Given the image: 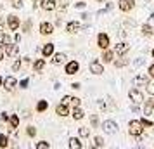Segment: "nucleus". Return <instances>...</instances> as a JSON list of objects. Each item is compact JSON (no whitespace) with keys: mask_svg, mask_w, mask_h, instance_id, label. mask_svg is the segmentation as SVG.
<instances>
[{"mask_svg":"<svg viewBox=\"0 0 154 149\" xmlns=\"http://www.w3.org/2000/svg\"><path fill=\"white\" fill-rule=\"evenodd\" d=\"M144 132V125H142V121L140 120H132L128 123V134L133 135V137H140Z\"/></svg>","mask_w":154,"mask_h":149,"instance_id":"obj_1","label":"nucleus"},{"mask_svg":"<svg viewBox=\"0 0 154 149\" xmlns=\"http://www.w3.org/2000/svg\"><path fill=\"white\" fill-rule=\"evenodd\" d=\"M5 24H7V28L11 31H17L21 28V19H19V16H16V14H9L7 19H5Z\"/></svg>","mask_w":154,"mask_h":149,"instance_id":"obj_2","label":"nucleus"},{"mask_svg":"<svg viewBox=\"0 0 154 149\" xmlns=\"http://www.w3.org/2000/svg\"><path fill=\"white\" fill-rule=\"evenodd\" d=\"M128 97H130V101H132L133 104H142L144 102V94L140 92L139 88H132L128 92Z\"/></svg>","mask_w":154,"mask_h":149,"instance_id":"obj_3","label":"nucleus"},{"mask_svg":"<svg viewBox=\"0 0 154 149\" xmlns=\"http://www.w3.org/2000/svg\"><path fill=\"white\" fill-rule=\"evenodd\" d=\"M38 29H40V35H43V36L52 35V33H54V24L49 23V21H43V23H40Z\"/></svg>","mask_w":154,"mask_h":149,"instance_id":"obj_4","label":"nucleus"},{"mask_svg":"<svg viewBox=\"0 0 154 149\" xmlns=\"http://www.w3.org/2000/svg\"><path fill=\"white\" fill-rule=\"evenodd\" d=\"M17 85H19V82L16 80V76H7V78L4 80V88H5L7 92H12Z\"/></svg>","mask_w":154,"mask_h":149,"instance_id":"obj_5","label":"nucleus"},{"mask_svg":"<svg viewBox=\"0 0 154 149\" xmlns=\"http://www.w3.org/2000/svg\"><path fill=\"white\" fill-rule=\"evenodd\" d=\"M109 36L106 35V33H99L97 35V45L100 47V49L104 50V49H109Z\"/></svg>","mask_w":154,"mask_h":149,"instance_id":"obj_6","label":"nucleus"},{"mask_svg":"<svg viewBox=\"0 0 154 149\" xmlns=\"http://www.w3.org/2000/svg\"><path fill=\"white\" fill-rule=\"evenodd\" d=\"M102 128H104L106 134H116V132H118V125H116L112 120L104 121V123H102Z\"/></svg>","mask_w":154,"mask_h":149,"instance_id":"obj_7","label":"nucleus"},{"mask_svg":"<svg viewBox=\"0 0 154 149\" xmlns=\"http://www.w3.org/2000/svg\"><path fill=\"white\" fill-rule=\"evenodd\" d=\"M147 83H149V76L144 75V73H140V75H137V76L133 78V85L135 87H146Z\"/></svg>","mask_w":154,"mask_h":149,"instance_id":"obj_8","label":"nucleus"},{"mask_svg":"<svg viewBox=\"0 0 154 149\" xmlns=\"http://www.w3.org/2000/svg\"><path fill=\"white\" fill-rule=\"evenodd\" d=\"M78 70H80V64H78V61H69V63L66 64V68H64L66 75H76Z\"/></svg>","mask_w":154,"mask_h":149,"instance_id":"obj_9","label":"nucleus"},{"mask_svg":"<svg viewBox=\"0 0 154 149\" xmlns=\"http://www.w3.org/2000/svg\"><path fill=\"white\" fill-rule=\"evenodd\" d=\"M17 45H14V43L11 42V43H7V45H4V54L5 56H9V57H14V56H17Z\"/></svg>","mask_w":154,"mask_h":149,"instance_id":"obj_10","label":"nucleus"},{"mask_svg":"<svg viewBox=\"0 0 154 149\" xmlns=\"http://www.w3.org/2000/svg\"><path fill=\"white\" fill-rule=\"evenodd\" d=\"M56 114H57V116H61V118L69 116V107H68V104H64V102L57 104V106H56Z\"/></svg>","mask_w":154,"mask_h":149,"instance_id":"obj_11","label":"nucleus"},{"mask_svg":"<svg viewBox=\"0 0 154 149\" xmlns=\"http://www.w3.org/2000/svg\"><path fill=\"white\" fill-rule=\"evenodd\" d=\"M133 5H135V2H133V0H119V2H118L119 11H123V12H128V11H132Z\"/></svg>","mask_w":154,"mask_h":149,"instance_id":"obj_12","label":"nucleus"},{"mask_svg":"<svg viewBox=\"0 0 154 149\" xmlns=\"http://www.w3.org/2000/svg\"><path fill=\"white\" fill-rule=\"evenodd\" d=\"M128 50H130V45H128V43L126 42H119V43H116L114 54H118V56H125Z\"/></svg>","mask_w":154,"mask_h":149,"instance_id":"obj_13","label":"nucleus"},{"mask_svg":"<svg viewBox=\"0 0 154 149\" xmlns=\"http://www.w3.org/2000/svg\"><path fill=\"white\" fill-rule=\"evenodd\" d=\"M80 29H82V24H80L78 21H69L68 24H66V31H68V33H71V35L78 33Z\"/></svg>","mask_w":154,"mask_h":149,"instance_id":"obj_14","label":"nucleus"},{"mask_svg":"<svg viewBox=\"0 0 154 149\" xmlns=\"http://www.w3.org/2000/svg\"><path fill=\"white\" fill-rule=\"evenodd\" d=\"M90 73L92 75H102V73H104V66L99 63V61H92L90 63Z\"/></svg>","mask_w":154,"mask_h":149,"instance_id":"obj_15","label":"nucleus"},{"mask_svg":"<svg viewBox=\"0 0 154 149\" xmlns=\"http://www.w3.org/2000/svg\"><path fill=\"white\" fill-rule=\"evenodd\" d=\"M52 59H50V63L54 64V66H57V64H63L64 61H66V54L64 52H57V54H52Z\"/></svg>","mask_w":154,"mask_h":149,"instance_id":"obj_16","label":"nucleus"},{"mask_svg":"<svg viewBox=\"0 0 154 149\" xmlns=\"http://www.w3.org/2000/svg\"><path fill=\"white\" fill-rule=\"evenodd\" d=\"M40 5H42V9L47 11V12H50V11H54V9L57 7L56 0H40Z\"/></svg>","mask_w":154,"mask_h":149,"instance_id":"obj_17","label":"nucleus"},{"mask_svg":"<svg viewBox=\"0 0 154 149\" xmlns=\"http://www.w3.org/2000/svg\"><path fill=\"white\" fill-rule=\"evenodd\" d=\"M152 111H154V101L152 99H151V101L144 99V114H146V116H151Z\"/></svg>","mask_w":154,"mask_h":149,"instance_id":"obj_18","label":"nucleus"},{"mask_svg":"<svg viewBox=\"0 0 154 149\" xmlns=\"http://www.w3.org/2000/svg\"><path fill=\"white\" fill-rule=\"evenodd\" d=\"M54 54V43H45L42 47V56L43 57H50Z\"/></svg>","mask_w":154,"mask_h":149,"instance_id":"obj_19","label":"nucleus"},{"mask_svg":"<svg viewBox=\"0 0 154 149\" xmlns=\"http://www.w3.org/2000/svg\"><path fill=\"white\" fill-rule=\"evenodd\" d=\"M71 116L78 121V120H82V118L85 116V113H83V109H82L80 106H75L73 107V111H71Z\"/></svg>","mask_w":154,"mask_h":149,"instance_id":"obj_20","label":"nucleus"},{"mask_svg":"<svg viewBox=\"0 0 154 149\" xmlns=\"http://www.w3.org/2000/svg\"><path fill=\"white\" fill-rule=\"evenodd\" d=\"M9 127H11V130H16V128L19 127V116L17 114H12V116H9Z\"/></svg>","mask_w":154,"mask_h":149,"instance_id":"obj_21","label":"nucleus"},{"mask_svg":"<svg viewBox=\"0 0 154 149\" xmlns=\"http://www.w3.org/2000/svg\"><path fill=\"white\" fill-rule=\"evenodd\" d=\"M102 61H104V63H112V61H114V52H112V50H109V49H104Z\"/></svg>","mask_w":154,"mask_h":149,"instance_id":"obj_22","label":"nucleus"},{"mask_svg":"<svg viewBox=\"0 0 154 149\" xmlns=\"http://www.w3.org/2000/svg\"><path fill=\"white\" fill-rule=\"evenodd\" d=\"M69 147L71 149H82V147H83V144L80 142L78 137H71V139H69Z\"/></svg>","mask_w":154,"mask_h":149,"instance_id":"obj_23","label":"nucleus"},{"mask_svg":"<svg viewBox=\"0 0 154 149\" xmlns=\"http://www.w3.org/2000/svg\"><path fill=\"white\" fill-rule=\"evenodd\" d=\"M43 68H45V59H36L35 63H33V70H35L36 73H40Z\"/></svg>","mask_w":154,"mask_h":149,"instance_id":"obj_24","label":"nucleus"},{"mask_svg":"<svg viewBox=\"0 0 154 149\" xmlns=\"http://www.w3.org/2000/svg\"><path fill=\"white\" fill-rule=\"evenodd\" d=\"M47 107H49V102H47V101H38V102H36V111H38V113H43V111H47Z\"/></svg>","mask_w":154,"mask_h":149,"instance_id":"obj_25","label":"nucleus"},{"mask_svg":"<svg viewBox=\"0 0 154 149\" xmlns=\"http://www.w3.org/2000/svg\"><path fill=\"white\" fill-rule=\"evenodd\" d=\"M12 42V38H11V35H7V33H0V47H4V45H7V43Z\"/></svg>","mask_w":154,"mask_h":149,"instance_id":"obj_26","label":"nucleus"},{"mask_svg":"<svg viewBox=\"0 0 154 149\" xmlns=\"http://www.w3.org/2000/svg\"><path fill=\"white\" fill-rule=\"evenodd\" d=\"M78 135H80V137H88V135H90V128L88 127H80L78 128Z\"/></svg>","mask_w":154,"mask_h":149,"instance_id":"obj_27","label":"nucleus"},{"mask_svg":"<svg viewBox=\"0 0 154 149\" xmlns=\"http://www.w3.org/2000/svg\"><path fill=\"white\" fill-rule=\"evenodd\" d=\"M142 35L144 36H151L152 35V28H151L149 24H144V26H142Z\"/></svg>","mask_w":154,"mask_h":149,"instance_id":"obj_28","label":"nucleus"},{"mask_svg":"<svg viewBox=\"0 0 154 149\" xmlns=\"http://www.w3.org/2000/svg\"><path fill=\"white\" fill-rule=\"evenodd\" d=\"M94 147H104V139L102 137H95L94 139Z\"/></svg>","mask_w":154,"mask_h":149,"instance_id":"obj_29","label":"nucleus"},{"mask_svg":"<svg viewBox=\"0 0 154 149\" xmlns=\"http://www.w3.org/2000/svg\"><path fill=\"white\" fill-rule=\"evenodd\" d=\"M126 64H128V61L125 59V56H121V59H119V61H116V63H114V66H116V68H123V66H126Z\"/></svg>","mask_w":154,"mask_h":149,"instance_id":"obj_30","label":"nucleus"},{"mask_svg":"<svg viewBox=\"0 0 154 149\" xmlns=\"http://www.w3.org/2000/svg\"><path fill=\"white\" fill-rule=\"evenodd\" d=\"M36 149H49L50 147V144L47 141H42V142H36V146H35Z\"/></svg>","mask_w":154,"mask_h":149,"instance_id":"obj_31","label":"nucleus"},{"mask_svg":"<svg viewBox=\"0 0 154 149\" xmlns=\"http://www.w3.org/2000/svg\"><path fill=\"white\" fill-rule=\"evenodd\" d=\"M9 4L14 9H21L23 7V0H9Z\"/></svg>","mask_w":154,"mask_h":149,"instance_id":"obj_32","label":"nucleus"},{"mask_svg":"<svg viewBox=\"0 0 154 149\" xmlns=\"http://www.w3.org/2000/svg\"><path fill=\"white\" fill-rule=\"evenodd\" d=\"M7 146H9L7 135H0V147H7Z\"/></svg>","mask_w":154,"mask_h":149,"instance_id":"obj_33","label":"nucleus"},{"mask_svg":"<svg viewBox=\"0 0 154 149\" xmlns=\"http://www.w3.org/2000/svg\"><path fill=\"white\" fill-rule=\"evenodd\" d=\"M29 29H31V21H24L23 23V33H29Z\"/></svg>","mask_w":154,"mask_h":149,"instance_id":"obj_34","label":"nucleus"},{"mask_svg":"<svg viewBox=\"0 0 154 149\" xmlns=\"http://www.w3.org/2000/svg\"><path fill=\"white\" fill-rule=\"evenodd\" d=\"M26 135H28V137H35L36 135V128L35 127H28L26 128Z\"/></svg>","mask_w":154,"mask_h":149,"instance_id":"obj_35","label":"nucleus"},{"mask_svg":"<svg viewBox=\"0 0 154 149\" xmlns=\"http://www.w3.org/2000/svg\"><path fill=\"white\" fill-rule=\"evenodd\" d=\"M90 121H92V127H97V125H99V118H97V114H92V116H90Z\"/></svg>","mask_w":154,"mask_h":149,"instance_id":"obj_36","label":"nucleus"},{"mask_svg":"<svg viewBox=\"0 0 154 149\" xmlns=\"http://www.w3.org/2000/svg\"><path fill=\"white\" fill-rule=\"evenodd\" d=\"M19 68H21V59H16L14 64H12V70H14V71H19Z\"/></svg>","mask_w":154,"mask_h":149,"instance_id":"obj_37","label":"nucleus"},{"mask_svg":"<svg viewBox=\"0 0 154 149\" xmlns=\"http://www.w3.org/2000/svg\"><path fill=\"white\" fill-rule=\"evenodd\" d=\"M80 102H82V101L78 99V97H71V101H69V104H71L73 107H75V106H80Z\"/></svg>","mask_w":154,"mask_h":149,"instance_id":"obj_38","label":"nucleus"},{"mask_svg":"<svg viewBox=\"0 0 154 149\" xmlns=\"http://www.w3.org/2000/svg\"><path fill=\"white\" fill-rule=\"evenodd\" d=\"M147 92H149V94H152V95H154V82H149V83H147Z\"/></svg>","mask_w":154,"mask_h":149,"instance_id":"obj_39","label":"nucleus"},{"mask_svg":"<svg viewBox=\"0 0 154 149\" xmlns=\"http://www.w3.org/2000/svg\"><path fill=\"white\" fill-rule=\"evenodd\" d=\"M69 101H71V95H64L61 102H64V104H69Z\"/></svg>","mask_w":154,"mask_h":149,"instance_id":"obj_40","label":"nucleus"},{"mask_svg":"<svg viewBox=\"0 0 154 149\" xmlns=\"http://www.w3.org/2000/svg\"><path fill=\"white\" fill-rule=\"evenodd\" d=\"M142 125H146V127H152V121H149V120H142Z\"/></svg>","mask_w":154,"mask_h":149,"instance_id":"obj_41","label":"nucleus"},{"mask_svg":"<svg viewBox=\"0 0 154 149\" xmlns=\"http://www.w3.org/2000/svg\"><path fill=\"white\" fill-rule=\"evenodd\" d=\"M149 75L154 78V64H152V66H149Z\"/></svg>","mask_w":154,"mask_h":149,"instance_id":"obj_42","label":"nucleus"},{"mask_svg":"<svg viewBox=\"0 0 154 149\" xmlns=\"http://www.w3.org/2000/svg\"><path fill=\"white\" fill-rule=\"evenodd\" d=\"M28 87V80H23L21 82V88H26Z\"/></svg>","mask_w":154,"mask_h":149,"instance_id":"obj_43","label":"nucleus"},{"mask_svg":"<svg viewBox=\"0 0 154 149\" xmlns=\"http://www.w3.org/2000/svg\"><path fill=\"white\" fill-rule=\"evenodd\" d=\"M2 120L7 121V120H9V114H7V113H2Z\"/></svg>","mask_w":154,"mask_h":149,"instance_id":"obj_44","label":"nucleus"},{"mask_svg":"<svg viewBox=\"0 0 154 149\" xmlns=\"http://www.w3.org/2000/svg\"><path fill=\"white\" fill-rule=\"evenodd\" d=\"M4 26H5V23H4V19H0V31L4 29Z\"/></svg>","mask_w":154,"mask_h":149,"instance_id":"obj_45","label":"nucleus"},{"mask_svg":"<svg viewBox=\"0 0 154 149\" xmlns=\"http://www.w3.org/2000/svg\"><path fill=\"white\" fill-rule=\"evenodd\" d=\"M76 7H78V9H83L85 4H83V2H80V4H76Z\"/></svg>","mask_w":154,"mask_h":149,"instance_id":"obj_46","label":"nucleus"},{"mask_svg":"<svg viewBox=\"0 0 154 149\" xmlns=\"http://www.w3.org/2000/svg\"><path fill=\"white\" fill-rule=\"evenodd\" d=\"M4 57H5V54H4V52H0V63L4 61Z\"/></svg>","mask_w":154,"mask_h":149,"instance_id":"obj_47","label":"nucleus"},{"mask_svg":"<svg viewBox=\"0 0 154 149\" xmlns=\"http://www.w3.org/2000/svg\"><path fill=\"white\" fill-rule=\"evenodd\" d=\"M152 57H154V49H152Z\"/></svg>","mask_w":154,"mask_h":149,"instance_id":"obj_48","label":"nucleus"},{"mask_svg":"<svg viewBox=\"0 0 154 149\" xmlns=\"http://www.w3.org/2000/svg\"><path fill=\"white\" fill-rule=\"evenodd\" d=\"M97 2H104V0H97Z\"/></svg>","mask_w":154,"mask_h":149,"instance_id":"obj_49","label":"nucleus"},{"mask_svg":"<svg viewBox=\"0 0 154 149\" xmlns=\"http://www.w3.org/2000/svg\"><path fill=\"white\" fill-rule=\"evenodd\" d=\"M0 82H2V78H0Z\"/></svg>","mask_w":154,"mask_h":149,"instance_id":"obj_50","label":"nucleus"},{"mask_svg":"<svg viewBox=\"0 0 154 149\" xmlns=\"http://www.w3.org/2000/svg\"><path fill=\"white\" fill-rule=\"evenodd\" d=\"M33 2H35V0H33Z\"/></svg>","mask_w":154,"mask_h":149,"instance_id":"obj_51","label":"nucleus"},{"mask_svg":"<svg viewBox=\"0 0 154 149\" xmlns=\"http://www.w3.org/2000/svg\"><path fill=\"white\" fill-rule=\"evenodd\" d=\"M152 101H154V99H152Z\"/></svg>","mask_w":154,"mask_h":149,"instance_id":"obj_52","label":"nucleus"}]
</instances>
